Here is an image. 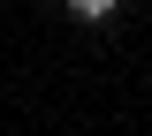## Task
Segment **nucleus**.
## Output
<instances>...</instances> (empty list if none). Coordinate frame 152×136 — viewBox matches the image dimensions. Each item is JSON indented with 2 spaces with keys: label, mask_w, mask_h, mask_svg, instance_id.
<instances>
[{
  "label": "nucleus",
  "mask_w": 152,
  "mask_h": 136,
  "mask_svg": "<svg viewBox=\"0 0 152 136\" xmlns=\"http://www.w3.org/2000/svg\"><path fill=\"white\" fill-rule=\"evenodd\" d=\"M69 8H76V23H114L122 0H69Z\"/></svg>",
  "instance_id": "nucleus-1"
}]
</instances>
